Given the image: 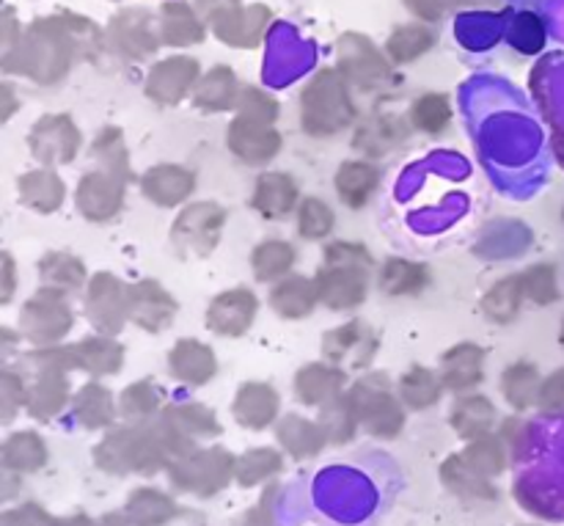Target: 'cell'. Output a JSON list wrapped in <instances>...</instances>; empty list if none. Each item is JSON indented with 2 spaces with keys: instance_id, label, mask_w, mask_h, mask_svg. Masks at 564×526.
Here are the masks:
<instances>
[{
  "instance_id": "1",
  "label": "cell",
  "mask_w": 564,
  "mask_h": 526,
  "mask_svg": "<svg viewBox=\"0 0 564 526\" xmlns=\"http://www.w3.org/2000/svg\"><path fill=\"white\" fill-rule=\"evenodd\" d=\"M215 33L231 44V47H257L262 33L270 25V9L264 6H237L229 0L218 11L209 14Z\"/></svg>"
},
{
  "instance_id": "2",
  "label": "cell",
  "mask_w": 564,
  "mask_h": 526,
  "mask_svg": "<svg viewBox=\"0 0 564 526\" xmlns=\"http://www.w3.org/2000/svg\"><path fill=\"white\" fill-rule=\"evenodd\" d=\"M160 33L163 42L174 44V47H187L204 39V20L182 0H171L160 9Z\"/></svg>"
},
{
  "instance_id": "3",
  "label": "cell",
  "mask_w": 564,
  "mask_h": 526,
  "mask_svg": "<svg viewBox=\"0 0 564 526\" xmlns=\"http://www.w3.org/2000/svg\"><path fill=\"white\" fill-rule=\"evenodd\" d=\"M110 33L116 36L119 47H124L127 53L147 55L149 50L158 47V36H154V22L152 17L143 9H124L113 17V25Z\"/></svg>"
},
{
  "instance_id": "4",
  "label": "cell",
  "mask_w": 564,
  "mask_h": 526,
  "mask_svg": "<svg viewBox=\"0 0 564 526\" xmlns=\"http://www.w3.org/2000/svg\"><path fill=\"white\" fill-rule=\"evenodd\" d=\"M435 42V33L430 31L422 22H413V25H402L391 33L389 39V53L397 61H411L416 55H424Z\"/></svg>"
},
{
  "instance_id": "5",
  "label": "cell",
  "mask_w": 564,
  "mask_h": 526,
  "mask_svg": "<svg viewBox=\"0 0 564 526\" xmlns=\"http://www.w3.org/2000/svg\"><path fill=\"white\" fill-rule=\"evenodd\" d=\"M389 273H394V281H383L386 292H397V296H405V292H419L424 285V268L422 265L405 262V259H391Z\"/></svg>"
},
{
  "instance_id": "6",
  "label": "cell",
  "mask_w": 564,
  "mask_h": 526,
  "mask_svg": "<svg viewBox=\"0 0 564 526\" xmlns=\"http://www.w3.org/2000/svg\"><path fill=\"white\" fill-rule=\"evenodd\" d=\"M452 3L455 0H405L408 9L416 17H422V20H438V17H444L452 9Z\"/></svg>"
}]
</instances>
